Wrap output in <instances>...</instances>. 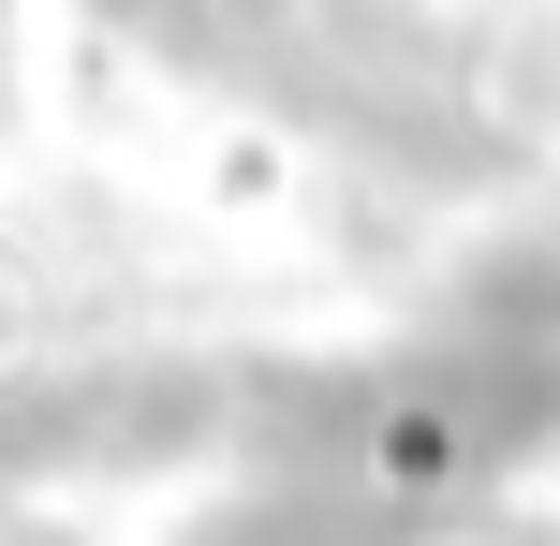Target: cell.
Segmentation results:
<instances>
[{
    "label": "cell",
    "instance_id": "6da1fadb",
    "mask_svg": "<svg viewBox=\"0 0 560 546\" xmlns=\"http://www.w3.org/2000/svg\"><path fill=\"white\" fill-rule=\"evenodd\" d=\"M133 30H163V45H339V0H118Z\"/></svg>",
    "mask_w": 560,
    "mask_h": 546
}]
</instances>
